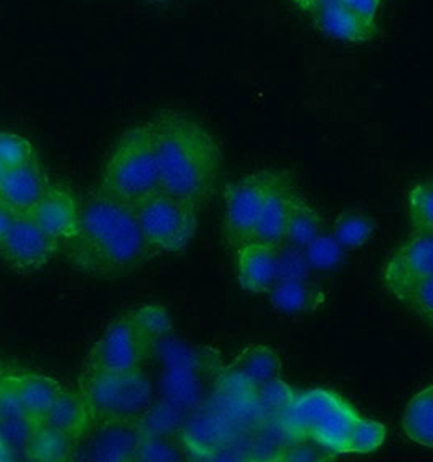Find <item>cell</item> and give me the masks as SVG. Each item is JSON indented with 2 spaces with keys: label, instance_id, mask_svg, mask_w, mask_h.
<instances>
[{
  "label": "cell",
  "instance_id": "7a4b0ae2",
  "mask_svg": "<svg viewBox=\"0 0 433 462\" xmlns=\"http://www.w3.org/2000/svg\"><path fill=\"white\" fill-rule=\"evenodd\" d=\"M152 127L162 190L200 209L221 177L223 156L216 140L184 114H162Z\"/></svg>",
  "mask_w": 433,
  "mask_h": 462
},
{
  "label": "cell",
  "instance_id": "7c38bea8",
  "mask_svg": "<svg viewBox=\"0 0 433 462\" xmlns=\"http://www.w3.org/2000/svg\"><path fill=\"white\" fill-rule=\"evenodd\" d=\"M78 213L80 205L73 199L72 193L60 185L51 184L28 216L62 245L77 232Z\"/></svg>",
  "mask_w": 433,
  "mask_h": 462
},
{
  "label": "cell",
  "instance_id": "7402d4cb",
  "mask_svg": "<svg viewBox=\"0 0 433 462\" xmlns=\"http://www.w3.org/2000/svg\"><path fill=\"white\" fill-rule=\"evenodd\" d=\"M402 430L420 447H433V388L428 384L410 398L402 414Z\"/></svg>",
  "mask_w": 433,
  "mask_h": 462
},
{
  "label": "cell",
  "instance_id": "836d02e7",
  "mask_svg": "<svg viewBox=\"0 0 433 462\" xmlns=\"http://www.w3.org/2000/svg\"><path fill=\"white\" fill-rule=\"evenodd\" d=\"M182 456L179 453L174 441L164 439H140L135 461H180Z\"/></svg>",
  "mask_w": 433,
  "mask_h": 462
},
{
  "label": "cell",
  "instance_id": "d6986e66",
  "mask_svg": "<svg viewBox=\"0 0 433 462\" xmlns=\"http://www.w3.org/2000/svg\"><path fill=\"white\" fill-rule=\"evenodd\" d=\"M266 294L276 310L288 315L313 313L325 300L320 287L307 279H276Z\"/></svg>",
  "mask_w": 433,
  "mask_h": 462
},
{
  "label": "cell",
  "instance_id": "8992f818",
  "mask_svg": "<svg viewBox=\"0 0 433 462\" xmlns=\"http://www.w3.org/2000/svg\"><path fill=\"white\" fill-rule=\"evenodd\" d=\"M144 239L158 254H179L190 245L198 227V208L161 190L134 207Z\"/></svg>",
  "mask_w": 433,
  "mask_h": 462
},
{
  "label": "cell",
  "instance_id": "484cf974",
  "mask_svg": "<svg viewBox=\"0 0 433 462\" xmlns=\"http://www.w3.org/2000/svg\"><path fill=\"white\" fill-rule=\"evenodd\" d=\"M34 427L36 422H32L22 411H12L0 415V439L7 445L10 453L14 455V459H16L18 455L26 456V448L32 439Z\"/></svg>",
  "mask_w": 433,
  "mask_h": 462
},
{
  "label": "cell",
  "instance_id": "ba28073f",
  "mask_svg": "<svg viewBox=\"0 0 433 462\" xmlns=\"http://www.w3.org/2000/svg\"><path fill=\"white\" fill-rule=\"evenodd\" d=\"M152 351V346L140 336L125 313L106 329L89 351L83 372H124L142 367Z\"/></svg>",
  "mask_w": 433,
  "mask_h": 462
},
{
  "label": "cell",
  "instance_id": "8d00e7d4",
  "mask_svg": "<svg viewBox=\"0 0 433 462\" xmlns=\"http://www.w3.org/2000/svg\"><path fill=\"white\" fill-rule=\"evenodd\" d=\"M14 461V455L10 453L7 445L4 443V439H0V462Z\"/></svg>",
  "mask_w": 433,
  "mask_h": 462
},
{
  "label": "cell",
  "instance_id": "74e56055",
  "mask_svg": "<svg viewBox=\"0 0 433 462\" xmlns=\"http://www.w3.org/2000/svg\"><path fill=\"white\" fill-rule=\"evenodd\" d=\"M7 171H8V169L5 168V166H4V164H2V162H0V180H2V179H4V176H5V174H7Z\"/></svg>",
  "mask_w": 433,
  "mask_h": 462
},
{
  "label": "cell",
  "instance_id": "1f68e13d",
  "mask_svg": "<svg viewBox=\"0 0 433 462\" xmlns=\"http://www.w3.org/2000/svg\"><path fill=\"white\" fill-rule=\"evenodd\" d=\"M276 263H278V279H307L312 270L305 258L304 252L294 245H280L276 248Z\"/></svg>",
  "mask_w": 433,
  "mask_h": 462
},
{
  "label": "cell",
  "instance_id": "d4e9b609",
  "mask_svg": "<svg viewBox=\"0 0 433 462\" xmlns=\"http://www.w3.org/2000/svg\"><path fill=\"white\" fill-rule=\"evenodd\" d=\"M127 315L140 336L152 347H154L161 337H164L170 331L172 321L169 317L168 309L160 303L140 305L137 309L130 310Z\"/></svg>",
  "mask_w": 433,
  "mask_h": 462
},
{
  "label": "cell",
  "instance_id": "d6a6232c",
  "mask_svg": "<svg viewBox=\"0 0 433 462\" xmlns=\"http://www.w3.org/2000/svg\"><path fill=\"white\" fill-rule=\"evenodd\" d=\"M34 156L32 146L23 136L0 132V162L7 169L22 166Z\"/></svg>",
  "mask_w": 433,
  "mask_h": 462
},
{
  "label": "cell",
  "instance_id": "5b68a950",
  "mask_svg": "<svg viewBox=\"0 0 433 462\" xmlns=\"http://www.w3.org/2000/svg\"><path fill=\"white\" fill-rule=\"evenodd\" d=\"M78 393L95 425L140 423L152 402V384L142 367L124 372H81Z\"/></svg>",
  "mask_w": 433,
  "mask_h": 462
},
{
  "label": "cell",
  "instance_id": "ac0fdd59",
  "mask_svg": "<svg viewBox=\"0 0 433 462\" xmlns=\"http://www.w3.org/2000/svg\"><path fill=\"white\" fill-rule=\"evenodd\" d=\"M41 422L62 431L67 437L75 439L77 445L93 429V419L80 393L65 390L57 396Z\"/></svg>",
  "mask_w": 433,
  "mask_h": 462
},
{
  "label": "cell",
  "instance_id": "83f0119b",
  "mask_svg": "<svg viewBox=\"0 0 433 462\" xmlns=\"http://www.w3.org/2000/svg\"><path fill=\"white\" fill-rule=\"evenodd\" d=\"M394 297L414 311L426 325H432L433 317V278L422 279L410 286L404 287Z\"/></svg>",
  "mask_w": 433,
  "mask_h": 462
},
{
  "label": "cell",
  "instance_id": "2e32d148",
  "mask_svg": "<svg viewBox=\"0 0 433 462\" xmlns=\"http://www.w3.org/2000/svg\"><path fill=\"white\" fill-rule=\"evenodd\" d=\"M309 8L318 30L333 40L362 42L370 40L375 32V23L365 22L341 0H313Z\"/></svg>",
  "mask_w": 433,
  "mask_h": 462
},
{
  "label": "cell",
  "instance_id": "9c48e42d",
  "mask_svg": "<svg viewBox=\"0 0 433 462\" xmlns=\"http://www.w3.org/2000/svg\"><path fill=\"white\" fill-rule=\"evenodd\" d=\"M52 239L28 215H16L8 231L0 239V255L15 272L32 273L42 268L60 250Z\"/></svg>",
  "mask_w": 433,
  "mask_h": 462
},
{
  "label": "cell",
  "instance_id": "4dcf8cb0",
  "mask_svg": "<svg viewBox=\"0 0 433 462\" xmlns=\"http://www.w3.org/2000/svg\"><path fill=\"white\" fill-rule=\"evenodd\" d=\"M336 455H333L327 448L320 447L312 439H296L290 445L282 448L274 461L302 462V461H329Z\"/></svg>",
  "mask_w": 433,
  "mask_h": 462
},
{
  "label": "cell",
  "instance_id": "44dd1931",
  "mask_svg": "<svg viewBox=\"0 0 433 462\" xmlns=\"http://www.w3.org/2000/svg\"><path fill=\"white\" fill-rule=\"evenodd\" d=\"M77 451V441L62 431L38 422L26 448V459L38 462L72 461Z\"/></svg>",
  "mask_w": 433,
  "mask_h": 462
},
{
  "label": "cell",
  "instance_id": "f546056e",
  "mask_svg": "<svg viewBox=\"0 0 433 462\" xmlns=\"http://www.w3.org/2000/svg\"><path fill=\"white\" fill-rule=\"evenodd\" d=\"M386 429L375 420L359 419L349 441V455H369L385 443Z\"/></svg>",
  "mask_w": 433,
  "mask_h": 462
},
{
  "label": "cell",
  "instance_id": "cb8c5ba5",
  "mask_svg": "<svg viewBox=\"0 0 433 462\" xmlns=\"http://www.w3.org/2000/svg\"><path fill=\"white\" fill-rule=\"evenodd\" d=\"M377 231V224L361 211H345L333 223L331 237L343 250H355L369 242Z\"/></svg>",
  "mask_w": 433,
  "mask_h": 462
},
{
  "label": "cell",
  "instance_id": "52a82bcc",
  "mask_svg": "<svg viewBox=\"0 0 433 462\" xmlns=\"http://www.w3.org/2000/svg\"><path fill=\"white\" fill-rule=\"evenodd\" d=\"M278 172L274 171H260L239 177L227 185L225 193L226 232L233 247L252 237Z\"/></svg>",
  "mask_w": 433,
  "mask_h": 462
},
{
  "label": "cell",
  "instance_id": "30bf717a",
  "mask_svg": "<svg viewBox=\"0 0 433 462\" xmlns=\"http://www.w3.org/2000/svg\"><path fill=\"white\" fill-rule=\"evenodd\" d=\"M383 284L396 294L422 279L433 278L432 232H416L390 256L383 266Z\"/></svg>",
  "mask_w": 433,
  "mask_h": 462
},
{
  "label": "cell",
  "instance_id": "3957f363",
  "mask_svg": "<svg viewBox=\"0 0 433 462\" xmlns=\"http://www.w3.org/2000/svg\"><path fill=\"white\" fill-rule=\"evenodd\" d=\"M281 419L290 439H312L333 455H349V441L361 415L335 391L310 390L296 393Z\"/></svg>",
  "mask_w": 433,
  "mask_h": 462
},
{
  "label": "cell",
  "instance_id": "4316f807",
  "mask_svg": "<svg viewBox=\"0 0 433 462\" xmlns=\"http://www.w3.org/2000/svg\"><path fill=\"white\" fill-rule=\"evenodd\" d=\"M406 207L414 231L433 232V187L430 179L410 189Z\"/></svg>",
  "mask_w": 433,
  "mask_h": 462
},
{
  "label": "cell",
  "instance_id": "e575fe53",
  "mask_svg": "<svg viewBox=\"0 0 433 462\" xmlns=\"http://www.w3.org/2000/svg\"><path fill=\"white\" fill-rule=\"evenodd\" d=\"M345 7L351 8L354 14L364 18L369 23H375L380 0H341Z\"/></svg>",
  "mask_w": 433,
  "mask_h": 462
},
{
  "label": "cell",
  "instance_id": "603a6c76",
  "mask_svg": "<svg viewBox=\"0 0 433 462\" xmlns=\"http://www.w3.org/2000/svg\"><path fill=\"white\" fill-rule=\"evenodd\" d=\"M323 232V217L315 208L307 205L299 195L289 207L284 227V242L294 247L305 248ZM282 242V244H284Z\"/></svg>",
  "mask_w": 433,
  "mask_h": 462
},
{
  "label": "cell",
  "instance_id": "5bb4252c",
  "mask_svg": "<svg viewBox=\"0 0 433 462\" xmlns=\"http://www.w3.org/2000/svg\"><path fill=\"white\" fill-rule=\"evenodd\" d=\"M237 279L250 294H266L278 279L276 248L250 239L235 247Z\"/></svg>",
  "mask_w": 433,
  "mask_h": 462
},
{
  "label": "cell",
  "instance_id": "d590c367",
  "mask_svg": "<svg viewBox=\"0 0 433 462\" xmlns=\"http://www.w3.org/2000/svg\"><path fill=\"white\" fill-rule=\"evenodd\" d=\"M16 213L8 207L4 199H0V239L4 237V234L8 231V227L14 223Z\"/></svg>",
  "mask_w": 433,
  "mask_h": 462
},
{
  "label": "cell",
  "instance_id": "f1b7e54d",
  "mask_svg": "<svg viewBox=\"0 0 433 462\" xmlns=\"http://www.w3.org/2000/svg\"><path fill=\"white\" fill-rule=\"evenodd\" d=\"M305 258L312 270L327 272L341 263L345 250L339 247L331 234H323L304 248Z\"/></svg>",
  "mask_w": 433,
  "mask_h": 462
},
{
  "label": "cell",
  "instance_id": "4fadbf2b",
  "mask_svg": "<svg viewBox=\"0 0 433 462\" xmlns=\"http://www.w3.org/2000/svg\"><path fill=\"white\" fill-rule=\"evenodd\" d=\"M48 174L41 166L36 154L22 166L8 169L0 180V199L15 211L16 215H28L41 197L49 189Z\"/></svg>",
  "mask_w": 433,
  "mask_h": 462
},
{
  "label": "cell",
  "instance_id": "e0dca14e",
  "mask_svg": "<svg viewBox=\"0 0 433 462\" xmlns=\"http://www.w3.org/2000/svg\"><path fill=\"white\" fill-rule=\"evenodd\" d=\"M296 195L288 179L278 174L250 239L263 242L274 248L280 247L284 242L289 207Z\"/></svg>",
  "mask_w": 433,
  "mask_h": 462
},
{
  "label": "cell",
  "instance_id": "9a60e30c",
  "mask_svg": "<svg viewBox=\"0 0 433 462\" xmlns=\"http://www.w3.org/2000/svg\"><path fill=\"white\" fill-rule=\"evenodd\" d=\"M18 409L32 422H41L52 402L64 391L59 383L46 374H0Z\"/></svg>",
  "mask_w": 433,
  "mask_h": 462
},
{
  "label": "cell",
  "instance_id": "277c9868",
  "mask_svg": "<svg viewBox=\"0 0 433 462\" xmlns=\"http://www.w3.org/2000/svg\"><path fill=\"white\" fill-rule=\"evenodd\" d=\"M97 189L132 208L162 190L152 122L122 136Z\"/></svg>",
  "mask_w": 433,
  "mask_h": 462
},
{
  "label": "cell",
  "instance_id": "ffe728a7",
  "mask_svg": "<svg viewBox=\"0 0 433 462\" xmlns=\"http://www.w3.org/2000/svg\"><path fill=\"white\" fill-rule=\"evenodd\" d=\"M229 370L234 376L257 390L266 383L280 378L281 359L266 346H250L234 359Z\"/></svg>",
  "mask_w": 433,
  "mask_h": 462
},
{
  "label": "cell",
  "instance_id": "8fae6325",
  "mask_svg": "<svg viewBox=\"0 0 433 462\" xmlns=\"http://www.w3.org/2000/svg\"><path fill=\"white\" fill-rule=\"evenodd\" d=\"M140 423L95 425L77 445L73 459L135 461L142 439Z\"/></svg>",
  "mask_w": 433,
  "mask_h": 462
},
{
  "label": "cell",
  "instance_id": "6da1fadb",
  "mask_svg": "<svg viewBox=\"0 0 433 462\" xmlns=\"http://www.w3.org/2000/svg\"><path fill=\"white\" fill-rule=\"evenodd\" d=\"M69 262L95 278H121L160 255L144 239L134 208L97 189L80 207L78 227L62 244Z\"/></svg>",
  "mask_w": 433,
  "mask_h": 462
}]
</instances>
